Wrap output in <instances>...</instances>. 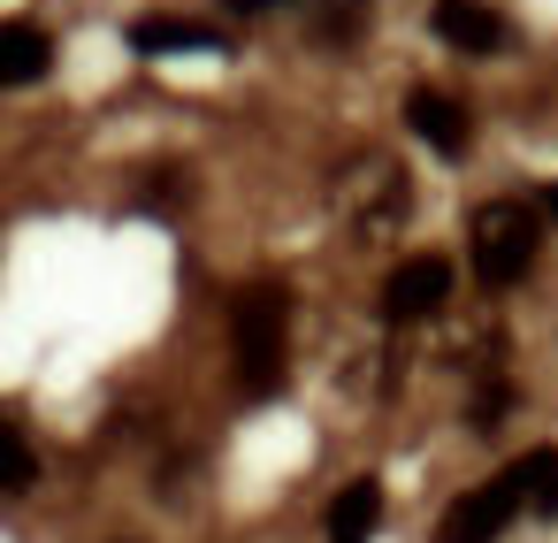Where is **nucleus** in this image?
<instances>
[{"label": "nucleus", "mask_w": 558, "mask_h": 543, "mask_svg": "<svg viewBox=\"0 0 558 543\" xmlns=\"http://www.w3.org/2000/svg\"><path fill=\"white\" fill-rule=\"evenodd\" d=\"M383 528V482H344L329 497V543H367Z\"/></svg>", "instance_id": "9"}, {"label": "nucleus", "mask_w": 558, "mask_h": 543, "mask_svg": "<svg viewBox=\"0 0 558 543\" xmlns=\"http://www.w3.org/2000/svg\"><path fill=\"white\" fill-rule=\"evenodd\" d=\"M39 482V451H32V436L16 429V421H0V497H16V490H32Z\"/></svg>", "instance_id": "11"}, {"label": "nucleus", "mask_w": 558, "mask_h": 543, "mask_svg": "<svg viewBox=\"0 0 558 543\" xmlns=\"http://www.w3.org/2000/svg\"><path fill=\"white\" fill-rule=\"evenodd\" d=\"M512 512H520V497H512V482H489V490H466V497H451V512L436 520V543H497V535L512 528Z\"/></svg>", "instance_id": "4"}, {"label": "nucleus", "mask_w": 558, "mask_h": 543, "mask_svg": "<svg viewBox=\"0 0 558 543\" xmlns=\"http://www.w3.org/2000/svg\"><path fill=\"white\" fill-rule=\"evenodd\" d=\"M47 70H54V39L39 24H0V93L39 85Z\"/></svg>", "instance_id": "5"}, {"label": "nucleus", "mask_w": 558, "mask_h": 543, "mask_svg": "<svg viewBox=\"0 0 558 543\" xmlns=\"http://www.w3.org/2000/svg\"><path fill=\"white\" fill-rule=\"evenodd\" d=\"M283 329H291V299L276 283L238 299V383L245 390H276L283 383Z\"/></svg>", "instance_id": "2"}, {"label": "nucleus", "mask_w": 558, "mask_h": 543, "mask_svg": "<svg viewBox=\"0 0 558 543\" xmlns=\"http://www.w3.org/2000/svg\"><path fill=\"white\" fill-rule=\"evenodd\" d=\"M405 123H413V138H428L444 161H459V154L474 146V131H466L459 100H444V93H413V100H405Z\"/></svg>", "instance_id": "7"}, {"label": "nucleus", "mask_w": 558, "mask_h": 543, "mask_svg": "<svg viewBox=\"0 0 558 543\" xmlns=\"http://www.w3.org/2000/svg\"><path fill=\"white\" fill-rule=\"evenodd\" d=\"M131 47L138 55H222V32L215 24H192V16H138L131 24Z\"/></svg>", "instance_id": "6"}, {"label": "nucleus", "mask_w": 558, "mask_h": 543, "mask_svg": "<svg viewBox=\"0 0 558 543\" xmlns=\"http://www.w3.org/2000/svg\"><path fill=\"white\" fill-rule=\"evenodd\" d=\"M535 245H543V230H535V207H520V200H489L482 215H474V268H482V283H520L527 268H535Z\"/></svg>", "instance_id": "1"}, {"label": "nucleus", "mask_w": 558, "mask_h": 543, "mask_svg": "<svg viewBox=\"0 0 558 543\" xmlns=\"http://www.w3.org/2000/svg\"><path fill=\"white\" fill-rule=\"evenodd\" d=\"M543 215H550V222H558V184H550V192H543Z\"/></svg>", "instance_id": "12"}, {"label": "nucleus", "mask_w": 558, "mask_h": 543, "mask_svg": "<svg viewBox=\"0 0 558 543\" xmlns=\"http://www.w3.org/2000/svg\"><path fill=\"white\" fill-rule=\"evenodd\" d=\"M444 299H451V261H444V253H413V261H398L390 283H383V314H390V322H428Z\"/></svg>", "instance_id": "3"}, {"label": "nucleus", "mask_w": 558, "mask_h": 543, "mask_svg": "<svg viewBox=\"0 0 558 543\" xmlns=\"http://www.w3.org/2000/svg\"><path fill=\"white\" fill-rule=\"evenodd\" d=\"M436 32H444L459 55H497V47H505V24L482 9V0H436Z\"/></svg>", "instance_id": "8"}, {"label": "nucleus", "mask_w": 558, "mask_h": 543, "mask_svg": "<svg viewBox=\"0 0 558 543\" xmlns=\"http://www.w3.org/2000/svg\"><path fill=\"white\" fill-rule=\"evenodd\" d=\"M505 482H512V497H520L527 512H543V520H550V512H558V444L527 451V459H520Z\"/></svg>", "instance_id": "10"}]
</instances>
